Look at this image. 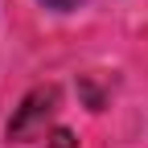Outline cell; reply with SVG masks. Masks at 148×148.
Masks as SVG:
<instances>
[{
	"label": "cell",
	"mask_w": 148,
	"mask_h": 148,
	"mask_svg": "<svg viewBox=\"0 0 148 148\" xmlns=\"http://www.w3.org/2000/svg\"><path fill=\"white\" fill-rule=\"evenodd\" d=\"M53 111H58V86H37V90H29L25 103L16 107V115L8 119V140L25 144V140H33V136H41Z\"/></svg>",
	"instance_id": "1"
},
{
	"label": "cell",
	"mask_w": 148,
	"mask_h": 148,
	"mask_svg": "<svg viewBox=\"0 0 148 148\" xmlns=\"http://www.w3.org/2000/svg\"><path fill=\"white\" fill-rule=\"evenodd\" d=\"M49 148H78V140H74V132H66V127H53L49 132Z\"/></svg>",
	"instance_id": "2"
},
{
	"label": "cell",
	"mask_w": 148,
	"mask_h": 148,
	"mask_svg": "<svg viewBox=\"0 0 148 148\" xmlns=\"http://www.w3.org/2000/svg\"><path fill=\"white\" fill-rule=\"evenodd\" d=\"M41 4H49V8H74L78 0H41Z\"/></svg>",
	"instance_id": "3"
}]
</instances>
